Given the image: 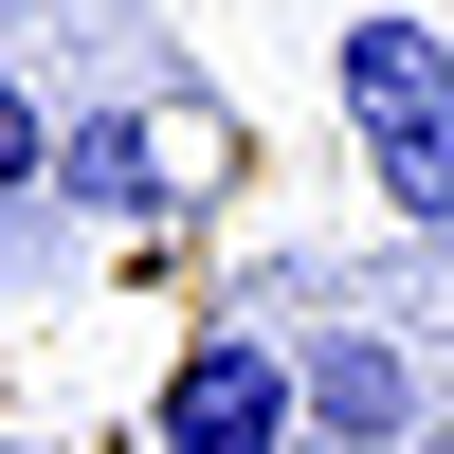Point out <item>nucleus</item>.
<instances>
[{"label":"nucleus","mask_w":454,"mask_h":454,"mask_svg":"<svg viewBox=\"0 0 454 454\" xmlns=\"http://www.w3.org/2000/svg\"><path fill=\"white\" fill-rule=\"evenodd\" d=\"M291 400H309L327 454H400L419 436V346L400 327H327V346H291Z\"/></svg>","instance_id":"nucleus-3"},{"label":"nucleus","mask_w":454,"mask_h":454,"mask_svg":"<svg viewBox=\"0 0 454 454\" xmlns=\"http://www.w3.org/2000/svg\"><path fill=\"white\" fill-rule=\"evenodd\" d=\"M400 19H436V0H400Z\"/></svg>","instance_id":"nucleus-6"},{"label":"nucleus","mask_w":454,"mask_h":454,"mask_svg":"<svg viewBox=\"0 0 454 454\" xmlns=\"http://www.w3.org/2000/svg\"><path fill=\"white\" fill-rule=\"evenodd\" d=\"M327 91H346V128H364L382 218H400V237H454V36L400 19V0H364L346 55H327Z\"/></svg>","instance_id":"nucleus-1"},{"label":"nucleus","mask_w":454,"mask_h":454,"mask_svg":"<svg viewBox=\"0 0 454 454\" xmlns=\"http://www.w3.org/2000/svg\"><path fill=\"white\" fill-rule=\"evenodd\" d=\"M164 454H309V400H291V346L273 327H182L164 400H145Z\"/></svg>","instance_id":"nucleus-2"},{"label":"nucleus","mask_w":454,"mask_h":454,"mask_svg":"<svg viewBox=\"0 0 454 454\" xmlns=\"http://www.w3.org/2000/svg\"><path fill=\"white\" fill-rule=\"evenodd\" d=\"M0 200H55V109L19 91V55H0Z\"/></svg>","instance_id":"nucleus-5"},{"label":"nucleus","mask_w":454,"mask_h":454,"mask_svg":"<svg viewBox=\"0 0 454 454\" xmlns=\"http://www.w3.org/2000/svg\"><path fill=\"white\" fill-rule=\"evenodd\" d=\"M182 182H200V128H145V109L55 128V200L73 218H182Z\"/></svg>","instance_id":"nucleus-4"}]
</instances>
